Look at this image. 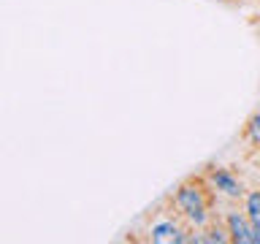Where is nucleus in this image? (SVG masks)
Here are the masks:
<instances>
[{"label":"nucleus","instance_id":"f257e3e1","mask_svg":"<svg viewBox=\"0 0 260 244\" xmlns=\"http://www.w3.org/2000/svg\"><path fill=\"white\" fill-rule=\"evenodd\" d=\"M174 203L182 215L190 220L192 225L203 228L209 223V203H206V190L195 182H184L179 185V190L174 195Z\"/></svg>","mask_w":260,"mask_h":244},{"label":"nucleus","instance_id":"f03ea898","mask_svg":"<svg viewBox=\"0 0 260 244\" xmlns=\"http://www.w3.org/2000/svg\"><path fill=\"white\" fill-rule=\"evenodd\" d=\"M228 233L236 244H260V231L252 225V220L247 217V211L239 215V211H231L228 215Z\"/></svg>","mask_w":260,"mask_h":244},{"label":"nucleus","instance_id":"7ed1b4c3","mask_svg":"<svg viewBox=\"0 0 260 244\" xmlns=\"http://www.w3.org/2000/svg\"><path fill=\"white\" fill-rule=\"evenodd\" d=\"M206 176H209L211 187H214V190H219L222 195H228V198H241V195H244L241 182L231 174V171H225V168H209Z\"/></svg>","mask_w":260,"mask_h":244},{"label":"nucleus","instance_id":"20e7f679","mask_svg":"<svg viewBox=\"0 0 260 244\" xmlns=\"http://www.w3.org/2000/svg\"><path fill=\"white\" fill-rule=\"evenodd\" d=\"M184 231L179 228L174 220H157L152 228H149V239L154 244H179V241H184Z\"/></svg>","mask_w":260,"mask_h":244},{"label":"nucleus","instance_id":"39448f33","mask_svg":"<svg viewBox=\"0 0 260 244\" xmlns=\"http://www.w3.org/2000/svg\"><path fill=\"white\" fill-rule=\"evenodd\" d=\"M244 211H247V217L252 220V225L260 231V190H252L247 193V201H244Z\"/></svg>","mask_w":260,"mask_h":244},{"label":"nucleus","instance_id":"423d86ee","mask_svg":"<svg viewBox=\"0 0 260 244\" xmlns=\"http://www.w3.org/2000/svg\"><path fill=\"white\" fill-rule=\"evenodd\" d=\"M247 138L252 144H260V111L252 114L249 122H247Z\"/></svg>","mask_w":260,"mask_h":244},{"label":"nucleus","instance_id":"0eeeda50","mask_svg":"<svg viewBox=\"0 0 260 244\" xmlns=\"http://www.w3.org/2000/svg\"><path fill=\"white\" fill-rule=\"evenodd\" d=\"M228 239H231V233L222 231V228H211L209 236H201V241H217V244H222V241H228Z\"/></svg>","mask_w":260,"mask_h":244},{"label":"nucleus","instance_id":"6e6552de","mask_svg":"<svg viewBox=\"0 0 260 244\" xmlns=\"http://www.w3.org/2000/svg\"><path fill=\"white\" fill-rule=\"evenodd\" d=\"M257 171H260V160H257Z\"/></svg>","mask_w":260,"mask_h":244}]
</instances>
